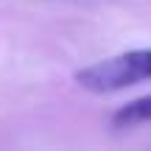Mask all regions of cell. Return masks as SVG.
Listing matches in <instances>:
<instances>
[{"label":"cell","instance_id":"2","mask_svg":"<svg viewBox=\"0 0 151 151\" xmlns=\"http://www.w3.org/2000/svg\"><path fill=\"white\" fill-rule=\"evenodd\" d=\"M115 126H137V123H151V95L146 98H137V101L126 104L115 112Z\"/></svg>","mask_w":151,"mask_h":151},{"label":"cell","instance_id":"1","mask_svg":"<svg viewBox=\"0 0 151 151\" xmlns=\"http://www.w3.org/2000/svg\"><path fill=\"white\" fill-rule=\"evenodd\" d=\"M148 78H151V48L129 50V53L95 62L76 73V81L90 92H118Z\"/></svg>","mask_w":151,"mask_h":151}]
</instances>
